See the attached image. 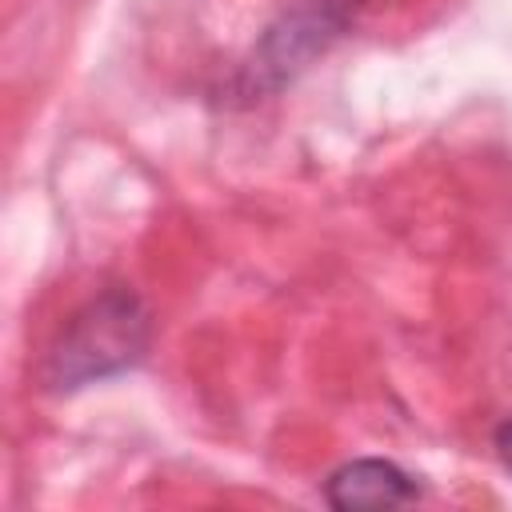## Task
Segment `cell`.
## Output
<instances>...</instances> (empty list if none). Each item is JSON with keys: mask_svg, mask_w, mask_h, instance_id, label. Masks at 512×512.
<instances>
[{"mask_svg": "<svg viewBox=\"0 0 512 512\" xmlns=\"http://www.w3.org/2000/svg\"><path fill=\"white\" fill-rule=\"evenodd\" d=\"M148 348V308L128 288H108L88 300L48 352L44 380L60 392L108 380L132 368Z\"/></svg>", "mask_w": 512, "mask_h": 512, "instance_id": "1", "label": "cell"}, {"mask_svg": "<svg viewBox=\"0 0 512 512\" xmlns=\"http://www.w3.org/2000/svg\"><path fill=\"white\" fill-rule=\"evenodd\" d=\"M420 496V484L392 460H352L340 464L328 484H324V500L332 508H396V504H412Z\"/></svg>", "mask_w": 512, "mask_h": 512, "instance_id": "2", "label": "cell"}, {"mask_svg": "<svg viewBox=\"0 0 512 512\" xmlns=\"http://www.w3.org/2000/svg\"><path fill=\"white\" fill-rule=\"evenodd\" d=\"M492 444H496V456H500V464L512 472V416L496 428V436H492Z\"/></svg>", "mask_w": 512, "mask_h": 512, "instance_id": "3", "label": "cell"}]
</instances>
